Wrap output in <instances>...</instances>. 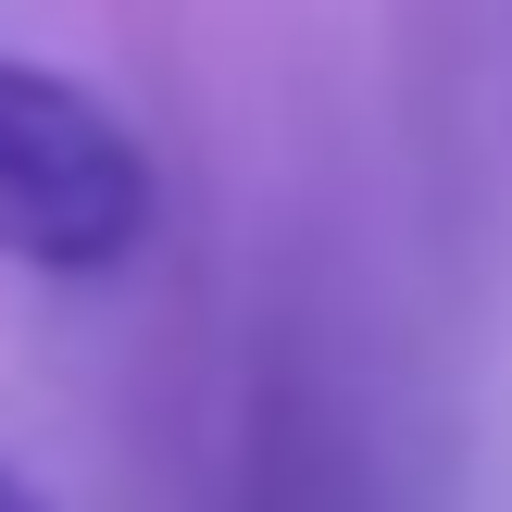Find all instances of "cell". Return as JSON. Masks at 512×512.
<instances>
[{
  "label": "cell",
  "instance_id": "cell-1",
  "mask_svg": "<svg viewBox=\"0 0 512 512\" xmlns=\"http://www.w3.org/2000/svg\"><path fill=\"white\" fill-rule=\"evenodd\" d=\"M150 238H163V175L138 125L100 88L0 50V263L88 288V275H125Z\"/></svg>",
  "mask_w": 512,
  "mask_h": 512
},
{
  "label": "cell",
  "instance_id": "cell-2",
  "mask_svg": "<svg viewBox=\"0 0 512 512\" xmlns=\"http://www.w3.org/2000/svg\"><path fill=\"white\" fill-rule=\"evenodd\" d=\"M0 512H63V500H50V488H38L25 463H0Z\"/></svg>",
  "mask_w": 512,
  "mask_h": 512
}]
</instances>
